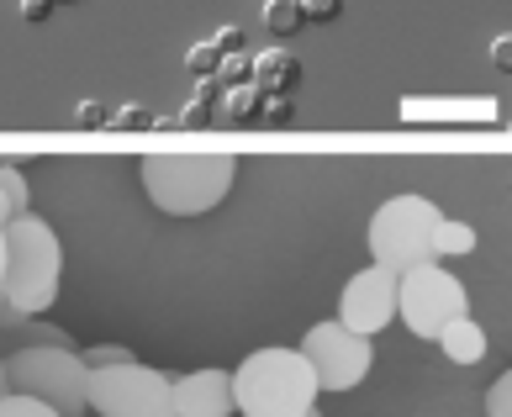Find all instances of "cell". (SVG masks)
Masks as SVG:
<instances>
[{
    "label": "cell",
    "instance_id": "9",
    "mask_svg": "<svg viewBox=\"0 0 512 417\" xmlns=\"http://www.w3.org/2000/svg\"><path fill=\"white\" fill-rule=\"evenodd\" d=\"M391 317H396V275L381 270V264H370V270H359L344 286L333 322H344V328L359 333V338H375Z\"/></svg>",
    "mask_w": 512,
    "mask_h": 417
},
{
    "label": "cell",
    "instance_id": "19",
    "mask_svg": "<svg viewBox=\"0 0 512 417\" xmlns=\"http://www.w3.org/2000/svg\"><path fill=\"white\" fill-rule=\"evenodd\" d=\"M307 417H322V412H317V407H312V412H307Z\"/></svg>",
    "mask_w": 512,
    "mask_h": 417
},
{
    "label": "cell",
    "instance_id": "5",
    "mask_svg": "<svg viewBox=\"0 0 512 417\" xmlns=\"http://www.w3.org/2000/svg\"><path fill=\"white\" fill-rule=\"evenodd\" d=\"M6 370V391L32 396V402L53 407L59 417H80L85 412V359L80 349H11L0 359Z\"/></svg>",
    "mask_w": 512,
    "mask_h": 417
},
{
    "label": "cell",
    "instance_id": "12",
    "mask_svg": "<svg viewBox=\"0 0 512 417\" xmlns=\"http://www.w3.org/2000/svg\"><path fill=\"white\" fill-rule=\"evenodd\" d=\"M27 175L16 164H0V227H6L11 217H22L27 212Z\"/></svg>",
    "mask_w": 512,
    "mask_h": 417
},
{
    "label": "cell",
    "instance_id": "18",
    "mask_svg": "<svg viewBox=\"0 0 512 417\" xmlns=\"http://www.w3.org/2000/svg\"><path fill=\"white\" fill-rule=\"evenodd\" d=\"M0 396H6V370H0Z\"/></svg>",
    "mask_w": 512,
    "mask_h": 417
},
{
    "label": "cell",
    "instance_id": "8",
    "mask_svg": "<svg viewBox=\"0 0 512 417\" xmlns=\"http://www.w3.org/2000/svg\"><path fill=\"white\" fill-rule=\"evenodd\" d=\"M296 354L312 365L317 391H354L370 375V365H375L370 338L349 333L344 322H317V328H307V338H301Z\"/></svg>",
    "mask_w": 512,
    "mask_h": 417
},
{
    "label": "cell",
    "instance_id": "14",
    "mask_svg": "<svg viewBox=\"0 0 512 417\" xmlns=\"http://www.w3.org/2000/svg\"><path fill=\"white\" fill-rule=\"evenodd\" d=\"M0 417H59V412L43 407V402H32V396H16V391H6V396H0Z\"/></svg>",
    "mask_w": 512,
    "mask_h": 417
},
{
    "label": "cell",
    "instance_id": "6",
    "mask_svg": "<svg viewBox=\"0 0 512 417\" xmlns=\"http://www.w3.org/2000/svg\"><path fill=\"white\" fill-rule=\"evenodd\" d=\"M85 407L96 417H175L169 412V375L127 359V365H106L85 375Z\"/></svg>",
    "mask_w": 512,
    "mask_h": 417
},
{
    "label": "cell",
    "instance_id": "1",
    "mask_svg": "<svg viewBox=\"0 0 512 417\" xmlns=\"http://www.w3.org/2000/svg\"><path fill=\"white\" fill-rule=\"evenodd\" d=\"M59 275H64V249L59 233L43 217H11L6 222V270H0V301L16 317H43L59 301Z\"/></svg>",
    "mask_w": 512,
    "mask_h": 417
},
{
    "label": "cell",
    "instance_id": "10",
    "mask_svg": "<svg viewBox=\"0 0 512 417\" xmlns=\"http://www.w3.org/2000/svg\"><path fill=\"white\" fill-rule=\"evenodd\" d=\"M169 412L175 417H233V370H191L169 381Z\"/></svg>",
    "mask_w": 512,
    "mask_h": 417
},
{
    "label": "cell",
    "instance_id": "13",
    "mask_svg": "<svg viewBox=\"0 0 512 417\" xmlns=\"http://www.w3.org/2000/svg\"><path fill=\"white\" fill-rule=\"evenodd\" d=\"M470 249H476V227H470V222H439V233H433V254H470Z\"/></svg>",
    "mask_w": 512,
    "mask_h": 417
},
{
    "label": "cell",
    "instance_id": "3",
    "mask_svg": "<svg viewBox=\"0 0 512 417\" xmlns=\"http://www.w3.org/2000/svg\"><path fill=\"white\" fill-rule=\"evenodd\" d=\"M233 407L243 417H307L317 407L312 365L296 349H254L233 370Z\"/></svg>",
    "mask_w": 512,
    "mask_h": 417
},
{
    "label": "cell",
    "instance_id": "21",
    "mask_svg": "<svg viewBox=\"0 0 512 417\" xmlns=\"http://www.w3.org/2000/svg\"><path fill=\"white\" fill-rule=\"evenodd\" d=\"M80 417H85V412H80Z\"/></svg>",
    "mask_w": 512,
    "mask_h": 417
},
{
    "label": "cell",
    "instance_id": "17",
    "mask_svg": "<svg viewBox=\"0 0 512 417\" xmlns=\"http://www.w3.org/2000/svg\"><path fill=\"white\" fill-rule=\"evenodd\" d=\"M0 270H6V227H0Z\"/></svg>",
    "mask_w": 512,
    "mask_h": 417
},
{
    "label": "cell",
    "instance_id": "4",
    "mask_svg": "<svg viewBox=\"0 0 512 417\" xmlns=\"http://www.w3.org/2000/svg\"><path fill=\"white\" fill-rule=\"evenodd\" d=\"M444 212L428 196H391L381 212L370 217V254L381 270L407 275L417 264H439L433 254V233H439Z\"/></svg>",
    "mask_w": 512,
    "mask_h": 417
},
{
    "label": "cell",
    "instance_id": "11",
    "mask_svg": "<svg viewBox=\"0 0 512 417\" xmlns=\"http://www.w3.org/2000/svg\"><path fill=\"white\" fill-rule=\"evenodd\" d=\"M433 344H439L454 365H476V359L486 354V333H481V322L476 317H454L449 328L433 338Z\"/></svg>",
    "mask_w": 512,
    "mask_h": 417
},
{
    "label": "cell",
    "instance_id": "15",
    "mask_svg": "<svg viewBox=\"0 0 512 417\" xmlns=\"http://www.w3.org/2000/svg\"><path fill=\"white\" fill-rule=\"evenodd\" d=\"M486 417H512V375H497L486 391Z\"/></svg>",
    "mask_w": 512,
    "mask_h": 417
},
{
    "label": "cell",
    "instance_id": "2",
    "mask_svg": "<svg viewBox=\"0 0 512 417\" xmlns=\"http://www.w3.org/2000/svg\"><path fill=\"white\" fill-rule=\"evenodd\" d=\"M238 175L233 154H148L143 159V191L164 217H206L227 201Z\"/></svg>",
    "mask_w": 512,
    "mask_h": 417
},
{
    "label": "cell",
    "instance_id": "20",
    "mask_svg": "<svg viewBox=\"0 0 512 417\" xmlns=\"http://www.w3.org/2000/svg\"><path fill=\"white\" fill-rule=\"evenodd\" d=\"M0 307H6V301H0Z\"/></svg>",
    "mask_w": 512,
    "mask_h": 417
},
{
    "label": "cell",
    "instance_id": "7",
    "mask_svg": "<svg viewBox=\"0 0 512 417\" xmlns=\"http://www.w3.org/2000/svg\"><path fill=\"white\" fill-rule=\"evenodd\" d=\"M396 317L417 338H439L454 317H470V296L444 264H417V270L396 275Z\"/></svg>",
    "mask_w": 512,
    "mask_h": 417
},
{
    "label": "cell",
    "instance_id": "16",
    "mask_svg": "<svg viewBox=\"0 0 512 417\" xmlns=\"http://www.w3.org/2000/svg\"><path fill=\"white\" fill-rule=\"evenodd\" d=\"M80 359H85V370H106V365H127L132 354L117 349V344H96V349H85Z\"/></svg>",
    "mask_w": 512,
    "mask_h": 417
}]
</instances>
